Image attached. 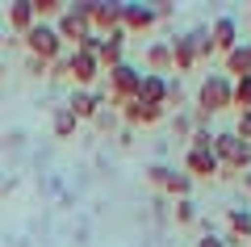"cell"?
<instances>
[{"instance_id": "9", "label": "cell", "mask_w": 251, "mask_h": 247, "mask_svg": "<svg viewBox=\"0 0 251 247\" xmlns=\"http://www.w3.org/2000/svg\"><path fill=\"white\" fill-rule=\"evenodd\" d=\"M184 168H188V180H205V176H218L222 164L214 159V151H188V155H184Z\"/></svg>"}, {"instance_id": "25", "label": "cell", "mask_w": 251, "mask_h": 247, "mask_svg": "<svg viewBox=\"0 0 251 247\" xmlns=\"http://www.w3.org/2000/svg\"><path fill=\"white\" fill-rule=\"evenodd\" d=\"M168 172H172V168H163V164H151V168H147V180L163 189V180H168Z\"/></svg>"}, {"instance_id": "20", "label": "cell", "mask_w": 251, "mask_h": 247, "mask_svg": "<svg viewBox=\"0 0 251 247\" xmlns=\"http://www.w3.org/2000/svg\"><path fill=\"white\" fill-rule=\"evenodd\" d=\"M230 105H239L243 113H251V76H247V80H234V92H230Z\"/></svg>"}, {"instance_id": "26", "label": "cell", "mask_w": 251, "mask_h": 247, "mask_svg": "<svg viewBox=\"0 0 251 247\" xmlns=\"http://www.w3.org/2000/svg\"><path fill=\"white\" fill-rule=\"evenodd\" d=\"M234 134H239L243 142H251V113H239V126H234Z\"/></svg>"}, {"instance_id": "15", "label": "cell", "mask_w": 251, "mask_h": 247, "mask_svg": "<svg viewBox=\"0 0 251 247\" xmlns=\"http://www.w3.org/2000/svg\"><path fill=\"white\" fill-rule=\"evenodd\" d=\"M34 4H29V0H13L9 4V26L17 29V34H29V26H34Z\"/></svg>"}, {"instance_id": "30", "label": "cell", "mask_w": 251, "mask_h": 247, "mask_svg": "<svg viewBox=\"0 0 251 247\" xmlns=\"http://www.w3.org/2000/svg\"><path fill=\"white\" fill-rule=\"evenodd\" d=\"M0 71H4V63H0Z\"/></svg>"}, {"instance_id": "27", "label": "cell", "mask_w": 251, "mask_h": 247, "mask_svg": "<svg viewBox=\"0 0 251 247\" xmlns=\"http://www.w3.org/2000/svg\"><path fill=\"white\" fill-rule=\"evenodd\" d=\"M29 71H34V76H42V71H50V63H46V59H34V55H29Z\"/></svg>"}, {"instance_id": "18", "label": "cell", "mask_w": 251, "mask_h": 247, "mask_svg": "<svg viewBox=\"0 0 251 247\" xmlns=\"http://www.w3.org/2000/svg\"><path fill=\"white\" fill-rule=\"evenodd\" d=\"M147 63H151V71H155V76L172 71V42H155L151 51H147Z\"/></svg>"}, {"instance_id": "22", "label": "cell", "mask_w": 251, "mask_h": 247, "mask_svg": "<svg viewBox=\"0 0 251 247\" xmlns=\"http://www.w3.org/2000/svg\"><path fill=\"white\" fill-rule=\"evenodd\" d=\"M29 4H34V17H38V21H46V17H59V13L67 9L63 0H29Z\"/></svg>"}, {"instance_id": "6", "label": "cell", "mask_w": 251, "mask_h": 247, "mask_svg": "<svg viewBox=\"0 0 251 247\" xmlns=\"http://www.w3.org/2000/svg\"><path fill=\"white\" fill-rule=\"evenodd\" d=\"M67 76L80 84V88H88L92 80L100 76V63H97V55H88V51H72L67 55Z\"/></svg>"}, {"instance_id": "11", "label": "cell", "mask_w": 251, "mask_h": 247, "mask_svg": "<svg viewBox=\"0 0 251 247\" xmlns=\"http://www.w3.org/2000/svg\"><path fill=\"white\" fill-rule=\"evenodd\" d=\"M100 105H105V101H100L97 92H88V88H75V92H72V101H67V109H72L75 122H88V117H97V113H100Z\"/></svg>"}, {"instance_id": "10", "label": "cell", "mask_w": 251, "mask_h": 247, "mask_svg": "<svg viewBox=\"0 0 251 247\" xmlns=\"http://www.w3.org/2000/svg\"><path fill=\"white\" fill-rule=\"evenodd\" d=\"M209 42H214V51L230 55L234 46H239V26H234V17H218L214 26H209Z\"/></svg>"}, {"instance_id": "28", "label": "cell", "mask_w": 251, "mask_h": 247, "mask_svg": "<svg viewBox=\"0 0 251 247\" xmlns=\"http://www.w3.org/2000/svg\"><path fill=\"white\" fill-rule=\"evenodd\" d=\"M197 247H226V243L218 235H205V239H197Z\"/></svg>"}, {"instance_id": "24", "label": "cell", "mask_w": 251, "mask_h": 247, "mask_svg": "<svg viewBox=\"0 0 251 247\" xmlns=\"http://www.w3.org/2000/svg\"><path fill=\"white\" fill-rule=\"evenodd\" d=\"M176 222H180V226L193 222V201H188V197H180V201H176Z\"/></svg>"}, {"instance_id": "8", "label": "cell", "mask_w": 251, "mask_h": 247, "mask_svg": "<svg viewBox=\"0 0 251 247\" xmlns=\"http://www.w3.org/2000/svg\"><path fill=\"white\" fill-rule=\"evenodd\" d=\"M155 21L159 17L151 4H122V34H147Z\"/></svg>"}, {"instance_id": "19", "label": "cell", "mask_w": 251, "mask_h": 247, "mask_svg": "<svg viewBox=\"0 0 251 247\" xmlns=\"http://www.w3.org/2000/svg\"><path fill=\"white\" fill-rule=\"evenodd\" d=\"M226 226H230V235H234V239H251V214L230 210V214H226Z\"/></svg>"}, {"instance_id": "5", "label": "cell", "mask_w": 251, "mask_h": 247, "mask_svg": "<svg viewBox=\"0 0 251 247\" xmlns=\"http://www.w3.org/2000/svg\"><path fill=\"white\" fill-rule=\"evenodd\" d=\"M54 34H59V42H75V46H80L84 38L92 34V26H88V21H84L75 9H72V4H67V9L59 13V26H54Z\"/></svg>"}, {"instance_id": "21", "label": "cell", "mask_w": 251, "mask_h": 247, "mask_svg": "<svg viewBox=\"0 0 251 247\" xmlns=\"http://www.w3.org/2000/svg\"><path fill=\"white\" fill-rule=\"evenodd\" d=\"M163 189H168L172 197H188V189H193V180H188V172H168V180H163Z\"/></svg>"}, {"instance_id": "17", "label": "cell", "mask_w": 251, "mask_h": 247, "mask_svg": "<svg viewBox=\"0 0 251 247\" xmlns=\"http://www.w3.org/2000/svg\"><path fill=\"white\" fill-rule=\"evenodd\" d=\"M75 117H72V109L67 105H59L54 109V117H50V130H54V138H75Z\"/></svg>"}, {"instance_id": "29", "label": "cell", "mask_w": 251, "mask_h": 247, "mask_svg": "<svg viewBox=\"0 0 251 247\" xmlns=\"http://www.w3.org/2000/svg\"><path fill=\"white\" fill-rule=\"evenodd\" d=\"M243 189H247V193H251V172H247V176H243Z\"/></svg>"}, {"instance_id": "2", "label": "cell", "mask_w": 251, "mask_h": 247, "mask_svg": "<svg viewBox=\"0 0 251 247\" xmlns=\"http://www.w3.org/2000/svg\"><path fill=\"white\" fill-rule=\"evenodd\" d=\"M230 92H234V84L226 76H209V80H201V88H197V105H201V113H222L226 105H230Z\"/></svg>"}, {"instance_id": "23", "label": "cell", "mask_w": 251, "mask_h": 247, "mask_svg": "<svg viewBox=\"0 0 251 247\" xmlns=\"http://www.w3.org/2000/svg\"><path fill=\"white\" fill-rule=\"evenodd\" d=\"M188 151H214V134H209V130H197V134H193V147H188Z\"/></svg>"}, {"instance_id": "1", "label": "cell", "mask_w": 251, "mask_h": 247, "mask_svg": "<svg viewBox=\"0 0 251 247\" xmlns=\"http://www.w3.org/2000/svg\"><path fill=\"white\" fill-rule=\"evenodd\" d=\"M214 159L222 164V168H230V172H243L251 164V142H243L234 130L214 134Z\"/></svg>"}, {"instance_id": "14", "label": "cell", "mask_w": 251, "mask_h": 247, "mask_svg": "<svg viewBox=\"0 0 251 247\" xmlns=\"http://www.w3.org/2000/svg\"><path fill=\"white\" fill-rule=\"evenodd\" d=\"M122 113H126V122H130V126H155L163 117V109L159 105H143V101H130Z\"/></svg>"}, {"instance_id": "7", "label": "cell", "mask_w": 251, "mask_h": 247, "mask_svg": "<svg viewBox=\"0 0 251 247\" xmlns=\"http://www.w3.org/2000/svg\"><path fill=\"white\" fill-rule=\"evenodd\" d=\"M134 101L168 109V80H163V76H155V71H143V80H138V92H134Z\"/></svg>"}, {"instance_id": "31", "label": "cell", "mask_w": 251, "mask_h": 247, "mask_svg": "<svg viewBox=\"0 0 251 247\" xmlns=\"http://www.w3.org/2000/svg\"><path fill=\"white\" fill-rule=\"evenodd\" d=\"M247 46H251V42H247Z\"/></svg>"}, {"instance_id": "12", "label": "cell", "mask_w": 251, "mask_h": 247, "mask_svg": "<svg viewBox=\"0 0 251 247\" xmlns=\"http://www.w3.org/2000/svg\"><path fill=\"white\" fill-rule=\"evenodd\" d=\"M193 63H197V42H193V34L172 38V71H188Z\"/></svg>"}, {"instance_id": "3", "label": "cell", "mask_w": 251, "mask_h": 247, "mask_svg": "<svg viewBox=\"0 0 251 247\" xmlns=\"http://www.w3.org/2000/svg\"><path fill=\"white\" fill-rule=\"evenodd\" d=\"M138 80H143V71H134L130 63H117L113 71H109V101H113L117 109H126L130 101H134V92H138Z\"/></svg>"}, {"instance_id": "4", "label": "cell", "mask_w": 251, "mask_h": 247, "mask_svg": "<svg viewBox=\"0 0 251 247\" xmlns=\"http://www.w3.org/2000/svg\"><path fill=\"white\" fill-rule=\"evenodd\" d=\"M25 38V46H29V55L34 59H46V63H54L59 59V34H54V26H46V21H34L29 26V34H21Z\"/></svg>"}, {"instance_id": "16", "label": "cell", "mask_w": 251, "mask_h": 247, "mask_svg": "<svg viewBox=\"0 0 251 247\" xmlns=\"http://www.w3.org/2000/svg\"><path fill=\"white\" fill-rule=\"evenodd\" d=\"M226 71H234V80H247L251 76V46H234L226 55Z\"/></svg>"}, {"instance_id": "13", "label": "cell", "mask_w": 251, "mask_h": 247, "mask_svg": "<svg viewBox=\"0 0 251 247\" xmlns=\"http://www.w3.org/2000/svg\"><path fill=\"white\" fill-rule=\"evenodd\" d=\"M122 42H126V34H122V29H117V34H109L105 38V42H100V51H97V63H100V71H113L117 67V63H126L122 59Z\"/></svg>"}]
</instances>
